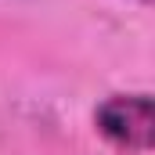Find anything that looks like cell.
Returning <instances> with one entry per match:
<instances>
[{
  "label": "cell",
  "mask_w": 155,
  "mask_h": 155,
  "mask_svg": "<svg viewBox=\"0 0 155 155\" xmlns=\"http://www.w3.org/2000/svg\"><path fill=\"white\" fill-rule=\"evenodd\" d=\"M97 134L123 152L152 148V97L148 94H112L94 112Z\"/></svg>",
  "instance_id": "1"
},
{
  "label": "cell",
  "mask_w": 155,
  "mask_h": 155,
  "mask_svg": "<svg viewBox=\"0 0 155 155\" xmlns=\"http://www.w3.org/2000/svg\"><path fill=\"white\" fill-rule=\"evenodd\" d=\"M141 4H152V0H141Z\"/></svg>",
  "instance_id": "2"
}]
</instances>
